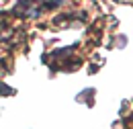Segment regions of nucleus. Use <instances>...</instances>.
I'll return each mask as SVG.
<instances>
[{
    "instance_id": "obj_1",
    "label": "nucleus",
    "mask_w": 133,
    "mask_h": 129,
    "mask_svg": "<svg viewBox=\"0 0 133 129\" xmlns=\"http://www.w3.org/2000/svg\"><path fill=\"white\" fill-rule=\"evenodd\" d=\"M12 92H15L12 88H6V84H2V82H0V94H4V96H6V94H12Z\"/></svg>"
}]
</instances>
